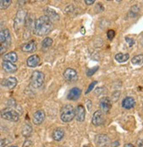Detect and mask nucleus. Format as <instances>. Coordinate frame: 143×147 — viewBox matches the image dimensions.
Instances as JSON below:
<instances>
[{
  "mask_svg": "<svg viewBox=\"0 0 143 147\" xmlns=\"http://www.w3.org/2000/svg\"><path fill=\"white\" fill-rule=\"evenodd\" d=\"M54 28L52 22L47 16L43 15L38 18L34 22V34L38 36H44L49 34Z\"/></svg>",
  "mask_w": 143,
  "mask_h": 147,
  "instance_id": "nucleus-1",
  "label": "nucleus"
},
{
  "mask_svg": "<svg viewBox=\"0 0 143 147\" xmlns=\"http://www.w3.org/2000/svg\"><path fill=\"white\" fill-rule=\"evenodd\" d=\"M60 116L63 123H69L76 116V109L72 105H65L61 110Z\"/></svg>",
  "mask_w": 143,
  "mask_h": 147,
  "instance_id": "nucleus-2",
  "label": "nucleus"
},
{
  "mask_svg": "<svg viewBox=\"0 0 143 147\" xmlns=\"http://www.w3.org/2000/svg\"><path fill=\"white\" fill-rule=\"evenodd\" d=\"M44 79L45 75L43 72L40 71H34L31 77V86L33 88H40L44 83Z\"/></svg>",
  "mask_w": 143,
  "mask_h": 147,
  "instance_id": "nucleus-3",
  "label": "nucleus"
},
{
  "mask_svg": "<svg viewBox=\"0 0 143 147\" xmlns=\"http://www.w3.org/2000/svg\"><path fill=\"white\" fill-rule=\"evenodd\" d=\"M25 19H27V12L24 10H19L14 19V29L16 31L20 30L23 26H25Z\"/></svg>",
  "mask_w": 143,
  "mask_h": 147,
  "instance_id": "nucleus-4",
  "label": "nucleus"
},
{
  "mask_svg": "<svg viewBox=\"0 0 143 147\" xmlns=\"http://www.w3.org/2000/svg\"><path fill=\"white\" fill-rule=\"evenodd\" d=\"M2 118L7 120L10 122H18L19 120V113L11 109H5L1 112Z\"/></svg>",
  "mask_w": 143,
  "mask_h": 147,
  "instance_id": "nucleus-5",
  "label": "nucleus"
},
{
  "mask_svg": "<svg viewBox=\"0 0 143 147\" xmlns=\"http://www.w3.org/2000/svg\"><path fill=\"white\" fill-rule=\"evenodd\" d=\"M11 42V34L8 29H4L0 31V45H3L8 49Z\"/></svg>",
  "mask_w": 143,
  "mask_h": 147,
  "instance_id": "nucleus-6",
  "label": "nucleus"
},
{
  "mask_svg": "<svg viewBox=\"0 0 143 147\" xmlns=\"http://www.w3.org/2000/svg\"><path fill=\"white\" fill-rule=\"evenodd\" d=\"M95 144L97 147H108L110 144V138L105 134L97 135L95 138Z\"/></svg>",
  "mask_w": 143,
  "mask_h": 147,
  "instance_id": "nucleus-7",
  "label": "nucleus"
},
{
  "mask_svg": "<svg viewBox=\"0 0 143 147\" xmlns=\"http://www.w3.org/2000/svg\"><path fill=\"white\" fill-rule=\"evenodd\" d=\"M92 123L94 126H100L105 123V115L101 110H98L93 114Z\"/></svg>",
  "mask_w": 143,
  "mask_h": 147,
  "instance_id": "nucleus-8",
  "label": "nucleus"
},
{
  "mask_svg": "<svg viewBox=\"0 0 143 147\" xmlns=\"http://www.w3.org/2000/svg\"><path fill=\"white\" fill-rule=\"evenodd\" d=\"M45 118H46V114L43 110L41 109L37 110L33 115V123L35 125H40L44 122Z\"/></svg>",
  "mask_w": 143,
  "mask_h": 147,
  "instance_id": "nucleus-9",
  "label": "nucleus"
},
{
  "mask_svg": "<svg viewBox=\"0 0 143 147\" xmlns=\"http://www.w3.org/2000/svg\"><path fill=\"white\" fill-rule=\"evenodd\" d=\"M63 75H64L65 79H66L67 81H70V82L76 81L77 78H78V75H77L76 71L74 69H71V68H68L65 70Z\"/></svg>",
  "mask_w": 143,
  "mask_h": 147,
  "instance_id": "nucleus-10",
  "label": "nucleus"
},
{
  "mask_svg": "<svg viewBox=\"0 0 143 147\" xmlns=\"http://www.w3.org/2000/svg\"><path fill=\"white\" fill-rule=\"evenodd\" d=\"M100 109L103 112L108 113L112 108V100L109 97H104L100 100Z\"/></svg>",
  "mask_w": 143,
  "mask_h": 147,
  "instance_id": "nucleus-11",
  "label": "nucleus"
},
{
  "mask_svg": "<svg viewBox=\"0 0 143 147\" xmlns=\"http://www.w3.org/2000/svg\"><path fill=\"white\" fill-rule=\"evenodd\" d=\"M17 84H18V80L14 77H9L2 81V86L9 89L14 88L17 86Z\"/></svg>",
  "mask_w": 143,
  "mask_h": 147,
  "instance_id": "nucleus-12",
  "label": "nucleus"
},
{
  "mask_svg": "<svg viewBox=\"0 0 143 147\" xmlns=\"http://www.w3.org/2000/svg\"><path fill=\"white\" fill-rule=\"evenodd\" d=\"M21 49L23 52H25V53H33L36 50V43L34 41H30L28 42H25L21 46Z\"/></svg>",
  "mask_w": 143,
  "mask_h": 147,
  "instance_id": "nucleus-13",
  "label": "nucleus"
},
{
  "mask_svg": "<svg viewBox=\"0 0 143 147\" xmlns=\"http://www.w3.org/2000/svg\"><path fill=\"white\" fill-rule=\"evenodd\" d=\"M44 12H45V16H47L52 22H53V21H56V20H59V14H58V13L55 10H53V9L45 8Z\"/></svg>",
  "mask_w": 143,
  "mask_h": 147,
  "instance_id": "nucleus-14",
  "label": "nucleus"
},
{
  "mask_svg": "<svg viewBox=\"0 0 143 147\" xmlns=\"http://www.w3.org/2000/svg\"><path fill=\"white\" fill-rule=\"evenodd\" d=\"M81 93H82V91H81L80 88L74 87L69 92L68 100H76L77 99H78L81 96Z\"/></svg>",
  "mask_w": 143,
  "mask_h": 147,
  "instance_id": "nucleus-15",
  "label": "nucleus"
},
{
  "mask_svg": "<svg viewBox=\"0 0 143 147\" xmlns=\"http://www.w3.org/2000/svg\"><path fill=\"white\" fill-rule=\"evenodd\" d=\"M76 117L78 122H84L85 119V109L84 107L82 105L77 106L76 109Z\"/></svg>",
  "mask_w": 143,
  "mask_h": 147,
  "instance_id": "nucleus-16",
  "label": "nucleus"
},
{
  "mask_svg": "<svg viewBox=\"0 0 143 147\" xmlns=\"http://www.w3.org/2000/svg\"><path fill=\"white\" fill-rule=\"evenodd\" d=\"M40 62H41V59H40V57L38 55H33L31 57H28L27 61V64L28 67H31V68H33V67H36L39 64H40Z\"/></svg>",
  "mask_w": 143,
  "mask_h": 147,
  "instance_id": "nucleus-17",
  "label": "nucleus"
},
{
  "mask_svg": "<svg viewBox=\"0 0 143 147\" xmlns=\"http://www.w3.org/2000/svg\"><path fill=\"white\" fill-rule=\"evenodd\" d=\"M2 67L5 70V71H6L7 73H14L18 70V67L14 63H11L9 62H3Z\"/></svg>",
  "mask_w": 143,
  "mask_h": 147,
  "instance_id": "nucleus-18",
  "label": "nucleus"
},
{
  "mask_svg": "<svg viewBox=\"0 0 143 147\" xmlns=\"http://www.w3.org/2000/svg\"><path fill=\"white\" fill-rule=\"evenodd\" d=\"M135 106V100L133 97H126L122 101V107L126 109H131Z\"/></svg>",
  "mask_w": 143,
  "mask_h": 147,
  "instance_id": "nucleus-19",
  "label": "nucleus"
},
{
  "mask_svg": "<svg viewBox=\"0 0 143 147\" xmlns=\"http://www.w3.org/2000/svg\"><path fill=\"white\" fill-rule=\"evenodd\" d=\"M18 60V56L15 52H9L4 56V62H9V63H16Z\"/></svg>",
  "mask_w": 143,
  "mask_h": 147,
  "instance_id": "nucleus-20",
  "label": "nucleus"
},
{
  "mask_svg": "<svg viewBox=\"0 0 143 147\" xmlns=\"http://www.w3.org/2000/svg\"><path fill=\"white\" fill-rule=\"evenodd\" d=\"M64 137V131L62 129H56L53 132V138L55 141H61Z\"/></svg>",
  "mask_w": 143,
  "mask_h": 147,
  "instance_id": "nucleus-21",
  "label": "nucleus"
},
{
  "mask_svg": "<svg viewBox=\"0 0 143 147\" xmlns=\"http://www.w3.org/2000/svg\"><path fill=\"white\" fill-rule=\"evenodd\" d=\"M129 59V54H123V53H118L115 56V60L119 63H125Z\"/></svg>",
  "mask_w": 143,
  "mask_h": 147,
  "instance_id": "nucleus-22",
  "label": "nucleus"
},
{
  "mask_svg": "<svg viewBox=\"0 0 143 147\" xmlns=\"http://www.w3.org/2000/svg\"><path fill=\"white\" fill-rule=\"evenodd\" d=\"M33 132V129H32V126L28 123L25 124L24 127H23V129H22V135L25 137V138H28Z\"/></svg>",
  "mask_w": 143,
  "mask_h": 147,
  "instance_id": "nucleus-23",
  "label": "nucleus"
},
{
  "mask_svg": "<svg viewBox=\"0 0 143 147\" xmlns=\"http://www.w3.org/2000/svg\"><path fill=\"white\" fill-rule=\"evenodd\" d=\"M132 63L134 65H141L143 63V54H140V55H138V56H135L132 58L131 60Z\"/></svg>",
  "mask_w": 143,
  "mask_h": 147,
  "instance_id": "nucleus-24",
  "label": "nucleus"
},
{
  "mask_svg": "<svg viewBox=\"0 0 143 147\" xmlns=\"http://www.w3.org/2000/svg\"><path fill=\"white\" fill-rule=\"evenodd\" d=\"M52 44H53V40L49 37H47L43 40V42H41V47L43 49H47L48 48L51 47Z\"/></svg>",
  "mask_w": 143,
  "mask_h": 147,
  "instance_id": "nucleus-25",
  "label": "nucleus"
},
{
  "mask_svg": "<svg viewBox=\"0 0 143 147\" xmlns=\"http://www.w3.org/2000/svg\"><path fill=\"white\" fill-rule=\"evenodd\" d=\"M140 11V8L138 5H134L131 7V9H130L129 11V16L132 17V18H134L138 15V13Z\"/></svg>",
  "mask_w": 143,
  "mask_h": 147,
  "instance_id": "nucleus-26",
  "label": "nucleus"
},
{
  "mask_svg": "<svg viewBox=\"0 0 143 147\" xmlns=\"http://www.w3.org/2000/svg\"><path fill=\"white\" fill-rule=\"evenodd\" d=\"M11 4V0H2V1H0V9L5 10L8 8Z\"/></svg>",
  "mask_w": 143,
  "mask_h": 147,
  "instance_id": "nucleus-27",
  "label": "nucleus"
},
{
  "mask_svg": "<svg viewBox=\"0 0 143 147\" xmlns=\"http://www.w3.org/2000/svg\"><path fill=\"white\" fill-rule=\"evenodd\" d=\"M125 40H126V42L128 43L129 47H132V46L134 44V42H135L134 38H130V37H128V36H126V37L125 38Z\"/></svg>",
  "mask_w": 143,
  "mask_h": 147,
  "instance_id": "nucleus-28",
  "label": "nucleus"
},
{
  "mask_svg": "<svg viewBox=\"0 0 143 147\" xmlns=\"http://www.w3.org/2000/svg\"><path fill=\"white\" fill-rule=\"evenodd\" d=\"M115 36V31L112 30V29H110L107 31V38L109 40H112Z\"/></svg>",
  "mask_w": 143,
  "mask_h": 147,
  "instance_id": "nucleus-29",
  "label": "nucleus"
},
{
  "mask_svg": "<svg viewBox=\"0 0 143 147\" xmlns=\"http://www.w3.org/2000/svg\"><path fill=\"white\" fill-rule=\"evenodd\" d=\"M98 70V66H96V67H94L93 69H90L87 71V76H92Z\"/></svg>",
  "mask_w": 143,
  "mask_h": 147,
  "instance_id": "nucleus-30",
  "label": "nucleus"
},
{
  "mask_svg": "<svg viewBox=\"0 0 143 147\" xmlns=\"http://www.w3.org/2000/svg\"><path fill=\"white\" fill-rule=\"evenodd\" d=\"M97 83H98L97 81H93V82H92V84H90V85L89 86V87H88V89H87V91H86V92H85L86 94H88V93H89V92H90V91H92V89L94 88V86H95L97 85Z\"/></svg>",
  "mask_w": 143,
  "mask_h": 147,
  "instance_id": "nucleus-31",
  "label": "nucleus"
},
{
  "mask_svg": "<svg viewBox=\"0 0 143 147\" xmlns=\"http://www.w3.org/2000/svg\"><path fill=\"white\" fill-rule=\"evenodd\" d=\"M74 11V6L73 5H68L66 8H65V13H68V14H69V13H71L72 11Z\"/></svg>",
  "mask_w": 143,
  "mask_h": 147,
  "instance_id": "nucleus-32",
  "label": "nucleus"
},
{
  "mask_svg": "<svg viewBox=\"0 0 143 147\" xmlns=\"http://www.w3.org/2000/svg\"><path fill=\"white\" fill-rule=\"evenodd\" d=\"M8 144V140L6 138H0V147H5Z\"/></svg>",
  "mask_w": 143,
  "mask_h": 147,
  "instance_id": "nucleus-33",
  "label": "nucleus"
},
{
  "mask_svg": "<svg viewBox=\"0 0 143 147\" xmlns=\"http://www.w3.org/2000/svg\"><path fill=\"white\" fill-rule=\"evenodd\" d=\"M7 50V48L3 46V45H0V55L4 54V53Z\"/></svg>",
  "mask_w": 143,
  "mask_h": 147,
  "instance_id": "nucleus-34",
  "label": "nucleus"
},
{
  "mask_svg": "<svg viewBox=\"0 0 143 147\" xmlns=\"http://www.w3.org/2000/svg\"><path fill=\"white\" fill-rule=\"evenodd\" d=\"M31 144H32V141H30V140H25V141L24 142L23 147H29Z\"/></svg>",
  "mask_w": 143,
  "mask_h": 147,
  "instance_id": "nucleus-35",
  "label": "nucleus"
},
{
  "mask_svg": "<svg viewBox=\"0 0 143 147\" xmlns=\"http://www.w3.org/2000/svg\"><path fill=\"white\" fill-rule=\"evenodd\" d=\"M84 2H85V4L88 5H92L93 3H95L94 0H85Z\"/></svg>",
  "mask_w": 143,
  "mask_h": 147,
  "instance_id": "nucleus-36",
  "label": "nucleus"
},
{
  "mask_svg": "<svg viewBox=\"0 0 143 147\" xmlns=\"http://www.w3.org/2000/svg\"><path fill=\"white\" fill-rule=\"evenodd\" d=\"M124 147H134V145L133 144L128 143V144H126L124 145Z\"/></svg>",
  "mask_w": 143,
  "mask_h": 147,
  "instance_id": "nucleus-37",
  "label": "nucleus"
},
{
  "mask_svg": "<svg viewBox=\"0 0 143 147\" xmlns=\"http://www.w3.org/2000/svg\"><path fill=\"white\" fill-rule=\"evenodd\" d=\"M11 147H17V146H11Z\"/></svg>",
  "mask_w": 143,
  "mask_h": 147,
  "instance_id": "nucleus-38",
  "label": "nucleus"
}]
</instances>
